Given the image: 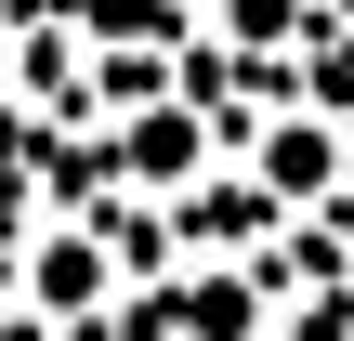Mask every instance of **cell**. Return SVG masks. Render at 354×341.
<instances>
[{"label": "cell", "instance_id": "1", "mask_svg": "<svg viewBox=\"0 0 354 341\" xmlns=\"http://www.w3.org/2000/svg\"><path fill=\"white\" fill-rule=\"evenodd\" d=\"M79 13H92L105 39H158V26H171V0H79Z\"/></svg>", "mask_w": 354, "mask_h": 341}]
</instances>
